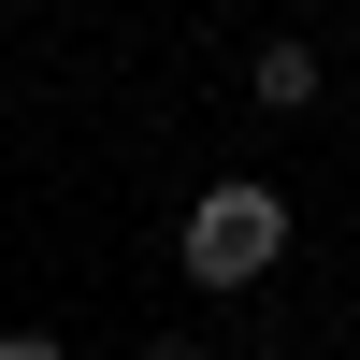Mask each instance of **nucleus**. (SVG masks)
Instances as JSON below:
<instances>
[{
    "label": "nucleus",
    "instance_id": "f257e3e1",
    "mask_svg": "<svg viewBox=\"0 0 360 360\" xmlns=\"http://www.w3.org/2000/svg\"><path fill=\"white\" fill-rule=\"evenodd\" d=\"M288 231H303V217H288L274 173H217V188H188V217H173V259H188V288L231 303V288H259L288 259Z\"/></svg>",
    "mask_w": 360,
    "mask_h": 360
},
{
    "label": "nucleus",
    "instance_id": "f03ea898",
    "mask_svg": "<svg viewBox=\"0 0 360 360\" xmlns=\"http://www.w3.org/2000/svg\"><path fill=\"white\" fill-rule=\"evenodd\" d=\"M245 101H259V115H317V101H332V72H317L303 29H274V44L245 58Z\"/></svg>",
    "mask_w": 360,
    "mask_h": 360
},
{
    "label": "nucleus",
    "instance_id": "7ed1b4c3",
    "mask_svg": "<svg viewBox=\"0 0 360 360\" xmlns=\"http://www.w3.org/2000/svg\"><path fill=\"white\" fill-rule=\"evenodd\" d=\"M0 360H72V332H0Z\"/></svg>",
    "mask_w": 360,
    "mask_h": 360
},
{
    "label": "nucleus",
    "instance_id": "20e7f679",
    "mask_svg": "<svg viewBox=\"0 0 360 360\" xmlns=\"http://www.w3.org/2000/svg\"><path fill=\"white\" fill-rule=\"evenodd\" d=\"M130 360H217V346H202V332H144Z\"/></svg>",
    "mask_w": 360,
    "mask_h": 360
}]
</instances>
